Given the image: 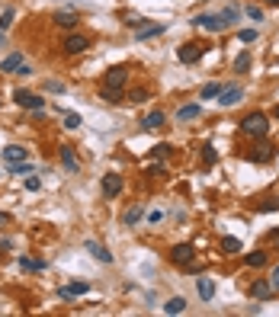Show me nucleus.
Here are the masks:
<instances>
[{
	"instance_id": "nucleus-1",
	"label": "nucleus",
	"mask_w": 279,
	"mask_h": 317,
	"mask_svg": "<svg viewBox=\"0 0 279 317\" xmlns=\"http://www.w3.org/2000/svg\"><path fill=\"white\" fill-rule=\"evenodd\" d=\"M241 131L244 135H250V138H266V131H269V122L263 112H250V116H244L241 122Z\"/></svg>"
},
{
	"instance_id": "nucleus-2",
	"label": "nucleus",
	"mask_w": 279,
	"mask_h": 317,
	"mask_svg": "<svg viewBox=\"0 0 279 317\" xmlns=\"http://www.w3.org/2000/svg\"><path fill=\"white\" fill-rule=\"evenodd\" d=\"M125 81H128V67H122V64L109 67L106 74H103V87H112V90H122Z\"/></svg>"
},
{
	"instance_id": "nucleus-3",
	"label": "nucleus",
	"mask_w": 279,
	"mask_h": 317,
	"mask_svg": "<svg viewBox=\"0 0 279 317\" xmlns=\"http://www.w3.org/2000/svg\"><path fill=\"white\" fill-rule=\"evenodd\" d=\"M13 100L20 103L23 109H32V112H42V109H45V100H42V96H36V93H29V90H16Z\"/></svg>"
},
{
	"instance_id": "nucleus-4",
	"label": "nucleus",
	"mask_w": 279,
	"mask_h": 317,
	"mask_svg": "<svg viewBox=\"0 0 279 317\" xmlns=\"http://www.w3.org/2000/svg\"><path fill=\"white\" fill-rule=\"evenodd\" d=\"M170 260L180 263V266H189V263L196 260V247H193V244H177V247L170 250Z\"/></svg>"
},
{
	"instance_id": "nucleus-5",
	"label": "nucleus",
	"mask_w": 279,
	"mask_h": 317,
	"mask_svg": "<svg viewBox=\"0 0 279 317\" xmlns=\"http://www.w3.org/2000/svg\"><path fill=\"white\" fill-rule=\"evenodd\" d=\"M61 48H64L67 55H81V51L90 48V39H87V35H81V32H71V35L64 39V45H61Z\"/></svg>"
},
{
	"instance_id": "nucleus-6",
	"label": "nucleus",
	"mask_w": 279,
	"mask_h": 317,
	"mask_svg": "<svg viewBox=\"0 0 279 317\" xmlns=\"http://www.w3.org/2000/svg\"><path fill=\"white\" fill-rule=\"evenodd\" d=\"M273 154H276V147L273 144H266V141H260V144H254L247 151V161H254V164H266V161H273Z\"/></svg>"
},
{
	"instance_id": "nucleus-7",
	"label": "nucleus",
	"mask_w": 279,
	"mask_h": 317,
	"mask_svg": "<svg viewBox=\"0 0 279 317\" xmlns=\"http://www.w3.org/2000/svg\"><path fill=\"white\" fill-rule=\"evenodd\" d=\"M241 100H244V87H241V84L222 87V93H219V103H222V106H238Z\"/></svg>"
},
{
	"instance_id": "nucleus-8",
	"label": "nucleus",
	"mask_w": 279,
	"mask_h": 317,
	"mask_svg": "<svg viewBox=\"0 0 279 317\" xmlns=\"http://www.w3.org/2000/svg\"><path fill=\"white\" fill-rule=\"evenodd\" d=\"M193 26H199V29H208V32H222L225 29V20L222 16H212V13H199Z\"/></svg>"
},
{
	"instance_id": "nucleus-9",
	"label": "nucleus",
	"mask_w": 279,
	"mask_h": 317,
	"mask_svg": "<svg viewBox=\"0 0 279 317\" xmlns=\"http://www.w3.org/2000/svg\"><path fill=\"white\" fill-rule=\"evenodd\" d=\"M202 51H205V48H199L196 42H186V45H183V48L177 51V58L183 61V64H196V61L202 58Z\"/></svg>"
},
{
	"instance_id": "nucleus-10",
	"label": "nucleus",
	"mask_w": 279,
	"mask_h": 317,
	"mask_svg": "<svg viewBox=\"0 0 279 317\" xmlns=\"http://www.w3.org/2000/svg\"><path fill=\"white\" fill-rule=\"evenodd\" d=\"M119 192H122V176L119 173H106V176H103V196L116 199Z\"/></svg>"
},
{
	"instance_id": "nucleus-11",
	"label": "nucleus",
	"mask_w": 279,
	"mask_h": 317,
	"mask_svg": "<svg viewBox=\"0 0 279 317\" xmlns=\"http://www.w3.org/2000/svg\"><path fill=\"white\" fill-rule=\"evenodd\" d=\"M58 157H61V164H64V170H71V173L81 170V161L74 157V151H71L67 144H61V147H58Z\"/></svg>"
},
{
	"instance_id": "nucleus-12",
	"label": "nucleus",
	"mask_w": 279,
	"mask_h": 317,
	"mask_svg": "<svg viewBox=\"0 0 279 317\" xmlns=\"http://www.w3.org/2000/svg\"><path fill=\"white\" fill-rule=\"evenodd\" d=\"M250 295L257 298V301H266V298H273V285H269V279H257L254 282V288H250Z\"/></svg>"
},
{
	"instance_id": "nucleus-13",
	"label": "nucleus",
	"mask_w": 279,
	"mask_h": 317,
	"mask_svg": "<svg viewBox=\"0 0 279 317\" xmlns=\"http://www.w3.org/2000/svg\"><path fill=\"white\" fill-rule=\"evenodd\" d=\"M90 292V285H87V282H74V285H67V288H61V298H64V301H71V298H77V295H87Z\"/></svg>"
},
{
	"instance_id": "nucleus-14",
	"label": "nucleus",
	"mask_w": 279,
	"mask_h": 317,
	"mask_svg": "<svg viewBox=\"0 0 279 317\" xmlns=\"http://www.w3.org/2000/svg\"><path fill=\"white\" fill-rule=\"evenodd\" d=\"M196 295L202 298V301H212V298H215V282L212 279H199L196 282Z\"/></svg>"
},
{
	"instance_id": "nucleus-15",
	"label": "nucleus",
	"mask_w": 279,
	"mask_h": 317,
	"mask_svg": "<svg viewBox=\"0 0 279 317\" xmlns=\"http://www.w3.org/2000/svg\"><path fill=\"white\" fill-rule=\"evenodd\" d=\"M23 67V55L20 51H13V55H7L4 61H0V70H4V74H13V70H20Z\"/></svg>"
},
{
	"instance_id": "nucleus-16",
	"label": "nucleus",
	"mask_w": 279,
	"mask_h": 317,
	"mask_svg": "<svg viewBox=\"0 0 279 317\" xmlns=\"http://www.w3.org/2000/svg\"><path fill=\"white\" fill-rule=\"evenodd\" d=\"M26 157H29V151H26V147H20V144H7V147H4V161H7V164L26 161Z\"/></svg>"
},
{
	"instance_id": "nucleus-17",
	"label": "nucleus",
	"mask_w": 279,
	"mask_h": 317,
	"mask_svg": "<svg viewBox=\"0 0 279 317\" xmlns=\"http://www.w3.org/2000/svg\"><path fill=\"white\" fill-rule=\"evenodd\" d=\"M87 250L93 253V257H97L100 263H112V253L106 250V247H100V244H93V241H87Z\"/></svg>"
},
{
	"instance_id": "nucleus-18",
	"label": "nucleus",
	"mask_w": 279,
	"mask_h": 317,
	"mask_svg": "<svg viewBox=\"0 0 279 317\" xmlns=\"http://www.w3.org/2000/svg\"><path fill=\"white\" fill-rule=\"evenodd\" d=\"M244 263H247L250 269H260V266H266V250H254V253H247V257H244Z\"/></svg>"
},
{
	"instance_id": "nucleus-19",
	"label": "nucleus",
	"mask_w": 279,
	"mask_h": 317,
	"mask_svg": "<svg viewBox=\"0 0 279 317\" xmlns=\"http://www.w3.org/2000/svg\"><path fill=\"white\" fill-rule=\"evenodd\" d=\"M199 112H202V106H183V109H177V122H189V119H196Z\"/></svg>"
},
{
	"instance_id": "nucleus-20",
	"label": "nucleus",
	"mask_w": 279,
	"mask_h": 317,
	"mask_svg": "<svg viewBox=\"0 0 279 317\" xmlns=\"http://www.w3.org/2000/svg\"><path fill=\"white\" fill-rule=\"evenodd\" d=\"M161 125H164V112H161V109H154L151 116H145V122H142V128H148V131H151V128H161Z\"/></svg>"
},
{
	"instance_id": "nucleus-21",
	"label": "nucleus",
	"mask_w": 279,
	"mask_h": 317,
	"mask_svg": "<svg viewBox=\"0 0 279 317\" xmlns=\"http://www.w3.org/2000/svg\"><path fill=\"white\" fill-rule=\"evenodd\" d=\"M7 173H13V176L32 173V164H29V161H13V164H7Z\"/></svg>"
},
{
	"instance_id": "nucleus-22",
	"label": "nucleus",
	"mask_w": 279,
	"mask_h": 317,
	"mask_svg": "<svg viewBox=\"0 0 279 317\" xmlns=\"http://www.w3.org/2000/svg\"><path fill=\"white\" fill-rule=\"evenodd\" d=\"M100 100H106L109 106H119V103H122V90H112V87H103V90H100Z\"/></svg>"
},
{
	"instance_id": "nucleus-23",
	"label": "nucleus",
	"mask_w": 279,
	"mask_h": 317,
	"mask_svg": "<svg viewBox=\"0 0 279 317\" xmlns=\"http://www.w3.org/2000/svg\"><path fill=\"white\" fill-rule=\"evenodd\" d=\"M234 70H238V74H247L250 70V51H241V55L234 58Z\"/></svg>"
},
{
	"instance_id": "nucleus-24",
	"label": "nucleus",
	"mask_w": 279,
	"mask_h": 317,
	"mask_svg": "<svg viewBox=\"0 0 279 317\" xmlns=\"http://www.w3.org/2000/svg\"><path fill=\"white\" fill-rule=\"evenodd\" d=\"M186 311V301L183 298H170L167 304H164V314H183Z\"/></svg>"
},
{
	"instance_id": "nucleus-25",
	"label": "nucleus",
	"mask_w": 279,
	"mask_h": 317,
	"mask_svg": "<svg viewBox=\"0 0 279 317\" xmlns=\"http://www.w3.org/2000/svg\"><path fill=\"white\" fill-rule=\"evenodd\" d=\"M55 23L61 26V29H74V26H77V16H74V13H55Z\"/></svg>"
},
{
	"instance_id": "nucleus-26",
	"label": "nucleus",
	"mask_w": 279,
	"mask_h": 317,
	"mask_svg": "<svg viewBox=\"0 0 279 317\" xmlns=\"http://www.w3.org/2000/svg\"><path fill=\"white\" fill-rule=\"evenodd\" d=\"M20 269L23 272H42V269H45V263H42V260H20Z\"/></svg>"
},
{
	"instance_id": "nucleus-27",
	"label": "nucleus",
	"mask_w": 279,
	"mask_h": 317,
	"mask_svg": "<svg viewBox=\"0 0 279 317\" xmlns=\"http://www.w3.org/2000/svg\"><path fill=\"white\" fill-rule=\"evenodd\" d=\"M167 26L164 23H158V26H145V29H138V39H151V35H161Z\"/></svg>"
},
{
	"instance_id": "nucleus-28",
	"label": "nucleus",
	"mask_w": 279,
	"mask_h": 317,
	"mask_svg": "<svg viewBox=\"0 0 279 317\" xmlns=\"http://www.w3.org/2000/svg\"><path fill=\"white\" fill-rule=\"evenodd\" d=\"M219 93H222V84H205L202 93H199V100H215Z\"/></svg>"
},
{
	"instance_id": "nucleus-29",
	"label": "nucleus",
	"mask_w": 279,
	"mask_h": 317,
	"mask_svg": "<svg viewBox=\"0 0 279 317\" xmlns=\"http://www.w3.org/2000/svg\"><path fill=\"white\" fill-rule=\"evenodd\" d=\"M222 250H225V253H238V250H241V241H238V237H225V241H222Z\"/></svg>"
},
{
	"instance_id": "nucleus-30",
	"label": "nucleus",
	"mask_w": 279,
	"mask_h": 317,
	"mask_svg": "<svg viewBox=\"0 0 279 317\" xmlns=\"http://www.w3.org/2000/svg\"><path fill=\"white\" fill-rule=\"evenodd\" d=\"M81 122H84V119L77 116V112H67V116H64V128L74 131V128H81Z\"/></svg>"
},
{
	"instance_id": "nucleus-31",
	"label": "nucleus",
	"mask_w": 279,
	"mask_h": 317,
	"mask_svg": "<svg viewBox=\"0 0 279 317\" xmlns=\"http://www.w3.org/2000/svg\"><path fill=\"white\" fill-rule=\"evenodd\" d=\"M128 100H132V103H145L148 100V90H145V87H135V90L128 93Z\"/></svg>"
},
{
	"instance_id": "nucleus-32",
	"label": "nucleus",
	"mask_w": 279,
	"mask_h": 317,
	"mask_svg": "<svg viewBox=\"0 0 279 317\" xmlns=\"http://www.w3.org/2000/svg\"><path fill=\"white\" fill-rule=\"evenodd\" d=\"M202 164H205V167H212V164H215V147H212V144H205V147H202Z\"/></svg>"
},
{
	"instance_id": "nucleus-33",
	"label": "nucleus",
	"mask_w": 279,
	"mask_h": 317,
	"mask_svg": "<svg viewBox=\"0 0 279 317\" xmlns=\"http://www.w3.org/2000/svg\"><path fill=\"white\" fill-rule=\"evenodd\" d=\"M244 13H247L254 23H260V20H263V10H260V7H254V4H247V10H244Z\"/></svg>"
},
{
	"instance_id": "nucleus-34",
	"label": "nucleus",
	"mask_w": 279,
	"mask_h": 317,
	"mask_svg": "<svg viewBox=\"0 0 279 317\" xmlns=\"http://www.w3.org/2000/svg\"><path fill=\"white\" fill-rule=\"evenodd\" d=\"M138 218H142V208H138V205L125 211V224H135V221H138Z\"/></svg>"
},
{
	"instance_id": "nucleus-35",
	"label": "nucleus",
	"mask_w": 279,
	"mask_h": 317,
	"mask_svg": "<svg viewBox=\"0 0 279 317\" xmlns=\"http://www.w3.org/2000/svg\"><path fill=\"white\" fill-rule=\"evenodd\" d=\"M238 39H241V42H257V29H241Z\"/></svg>"
},
{
	"instance_id": "nucleus-36",
	"label": "nucleus",
	"mask_w": 279,
	"mask_h": 317,
	"mask_svg": "<svg viewBox=\"0 0 279 317\" xmlns=\"http://www.w3.org/2000/svg\"><path fill=\"white\" fill-rule=\"evenodd\" d=\"M151 154H154V157H167V154H170V144H154Z\"/></svg>"
},
{
	"instance_id": "nucleus-37",
	"label": "nucleus",
	"mask_w": 279,
	"mask_h": 317,
	"mask_svg": "<svg viewBox=\"0 0 279 317\" xmlns=\"http://www.w3.org/2000/svg\"><path fill=\"white\" fill-rule=\"evenodd\" d=\"M222 20L225 23H234V20H238V7H228V10L222 13Z\"/></svg>"
},
{
	"instance_id": "nucleus-38",
	"label": "nucleus",
	"mask_w": 279,
	"mask_h": 317,
	"mask_svg": "<svg viewBox=\"0 0 279 317\" xmlns=\"http://www.w3.org/2000/svg\"><path fill=\"white\" fill-rule=\"evenodd\" d=\"M10 23H13V10H7L4 16H0V29H10Z\"/></svg>"
},
{
	"instance_id": "nucleus-39",
	"label": "nucleus",
	"mask_w": 279,
	"mask_h": 317,
	"mask_svg": "<svg viewBox=\"0 0 279 317\" xmlns=\"http://www.w3.org/2000/svg\"><path fill=\"white\" fill-rule=\"evenodd\" d=\"M260 211H279V202L276 199H266L263 205H260Z\"/></svg>"
},
{
	"instance_id": "nucleus-40",
	"label": "nucleus",
	"mask_w": 279,
	"mask_h": 317,
	"mask_svg": "<svg viewBox=\"0 0 279 317\" xmlns=\"http://www.w3.org/2000/svg\"><path fill=\"white\" fill-rule=\"evenodd\" d=\"M45 90H51V93H64V84H58V81H48V84H45Z\"/></svg>"
},
{
	"instance_id": "nucleus-41",
	"label": "nucleus",
	"mask_w": 279,
	"mask_h": 317,
	"mask_svg": "<svg viewBox=\"0 0 279 317\" xmlns=\"http://www.w3.org/2000/svg\"><path fill=\"white\" fill-rule=\"evenodd\" d=\"M269 285H273V292H279V266L269 272Z\"/></svg>"
},
{
	"instance_id": "nucleus-42",
	"label": "nucleus",
	"mask_w": 279,
	"mask_h": 317,
	"mask_svg": "<svg viewBox=\"0 0 279 317\" xmlns=\"http://www.w3.org/2000/svg\"><path fill=\"white\" fill-rule=\"evenodd\" d=\"M39 186H42V183L36 180V176H29V180H26V189H29V192H36Z\"/></svg>"
},
{
	"instance_id": "nucleus-43",
	"label": "nucleus",
	"mask_w": 279,
	"mask_h": 317,
	"mask_svg": "<svg viewBox=\"0 0 279 317\" xmlns=\"http://www.w3.org/2000/svg\"><path fill=\"white\" fill-rule=\"evenodd\" d=\"M269 241H279V227H273V231H269Z\"/></svg>"
},
{
	"instance_id": "nucleus-44",
	"label": "nucleus",
	"mask_w": 279,
	"mask_h": 317,
	"mask_svg": "<svg viewBox=\"0 0 279 317\" xmlns=\"http://www.w3.org/2000/svg\"><path fill=\"white\" fill-rule=\"evenodd\" d=\"M0 224H10V215H4V211H0Z\"/></svg>"
},
{
	"instance_id": "nucleus-45",
	"label": "nucleus",
	"mask_w": 279,
	"mask_h": 317,
	"mask_svg": "<svg viewBox=\"0 0 279 317\" xmlns=\"http://www.w3.org/2000/svg\"><path fill=\"white\" fill-rule=\"evenodd\" d=\"M266 7H279V0H266Z\"/></svg>"
},
{
	"instance_id": "nucleus-46",
	"label": "nucleus",
	"mask_w": 279,
	"mask_h": 317,
	"mask_svg": "<svg viewBox=\"0 0 279 317\" xmlns=\"http://www.w3.org/2000/svg\"><path fill=\"white\" fill-rule=\"evenodd\" d=\"M0 42H4V29H0Z\"/></svg>"
},
{
	"instance_id": "nucleus-47",
	"label": "nucleus",
	"mask_w": 279,
	"mask_h": 317,
	"mask_svg": "<svg viewBox=\"0 0 279 317\" xmlns=\"http://www.w3.org/2000/svg\"><path fill=\"white\" fill-rule=\"evenodd\" d=\"M276 119H279V106H276Z\"/></svg>"
}]
</instances>
